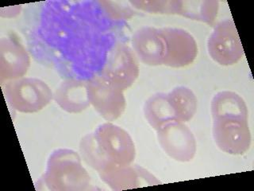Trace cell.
<instances>
[{
  "label": "cell",
  "mask_w": 254,
  "mask_h": 191,
  "mask_svg": "<svg viewBox=\"0 0 254 191\" xmlns=\"http://www.w3.org/2000/svg\"><path fill=\"white\" fill-rule=\"evenodd\" d=\"M159 144L169 157L176 161L188 163L196 154L197 143L191 130L182 122H169L157 131Z\"/></svg>",
  "instance_id": "cell-6"
},
{
  "label": "cell",
  "mask_w": 254,
  "mask_h": 191,
  "mask_svg": "<svg viewBox=\"0 0 254 191\" xmlns=\"http://www.w3.org/2000/svg\"><path fill=\"white\" fill-rule=\"evenodd\" d=\"M79 152L83 161L98 173L112 163L99 147L94 132L82 138L79 143Z\"/></svg>",
  "instance_id": "cell-16"
},
{
  "label": "cell",
  "mask_w": 254,
  "mask_h": 191,
  "mask_svg": "<svg viewBox=\"0 0 254 191\" xmlns=\"http://www.w3.org/2000/svg\"><path fill=\"white\" fill-rule=\"evenodd\" d=\"M218 8V1H202L200 6L194 8V10H191L187 17L211 25L217 18Z\"/></svg>",
  "instance_id": "cell-18"
},
{
  "label": "cell",
  "mask_w": 254,
  "mask_h": 191,
  "mask_svg": "<svg viewBox=\"0 0 254 191\" xmlns=\"http://www.w3.org/2000/svg\"><path fill=\"white\" fill-rule=\"evenodd\" d=\"M21 6H10V7L2 8L1 9V16L5 18H12L20 14Z\"/></svg>",
  "instance_id": "cell-19"
},
{
  "label": "cell",
  "mask_w": 254,
  "mask_h": 191,
  "mask_svg": "<svg viewBox=\"0 0 254 191\" xmlns=\"http://www.w3.org/2000/svg\"><path fill=\"white\" fill-rule=\"evenodd\" d=\"M143 111L147 122L156 131L165 123L177 121L168 94L157 93L150 96L144 104Z\"/></svg>",
  "instance_id": "cell-14"
},
{
  "label": "cell",
  "mask_w": 254,
  "mask_h": 191,
  "mask_svg": "<svg viewBox=\"0 0 254 191\" xmlns=\"http://www.w3.org/2000/svg\"><path fill=\"white\" fill-rule=\"evenodd\" d=\"M212 134L217 147L225 153L242 155L250 150L252 136L249 114H226L212 117Z\"/></svg>",
  "instance_id": "cell-2"
},
{
  "label": "cell",
  "mask_w": 254,
  "mask_h": 191,
  "mask_svg": "<svg viewBox=\"0 0 254 191\" xmlns=\"http://www.w3.org/2000/svg\"><path fill=\"white\" fill-rule=\"evenodd\" d=\"M171 104L174 110L177 121L187 123L196 113V96L192 90L185 86H178L168 94Z\"/></svg>",
  "instance_id": "cell-15"
},
{
  "label": "cell",
  "mask_w": 254,
  "mask_h": 191,
  "mask_svg": "<svg viewBox=\"0 0 254 191\" xmlns=\"http://www.w3.org/2000/svg\"><path fill=\"white\" fill-rule=\"evenodd\" d=\"M48 189L53 191H87L91 177L73 150L58 149L50 155L44 175Z\"/></svg>",
  "instance_id": "cell-1"
},
{
  "label": "cell",
  "mask_w": 254,
  "mask_h": 191,
  "mask_svg": "<svg viewBox=\"0 0 254 191\" xmlns=\"http://www.w3.org/2000/svg\"><path fill=\"white\" fill-rule=\"evenodd\" d=\"M139 73L138 61L133 50L119 44L110 54L101 76L113 86L125 91L133 86Z\"/></svg>",
  "instance_id": "cell-8"
},
{
  "label": "cell",
  "mask_w": 254,
  "mask_h": 191,
  "mask_svg": "<svg viewBox=\"0 0 254 191\" xmlns=\"http://www.w3.org/2000/svg\"><path fill=\"white\" fill-rule=\"evenodd\" d=\"M99 147L110 161L118 165H130L136 158V147L129 134L113 123H105L95 132Z\"/></svg>",
  "instance_id": "cell-5"
},
{
  "label": "cell",
  "mask_w": 254,
  "mask_h": 191,
  "mask_svg": "<svg viewBox=\"0 0 254 191\" xmlns=\"http://www.w3.org/2000/svg\"><path fill=\"white\" fill-rule=\"evenodd\" d=\"M207 50L220 66H233L242 59L244 49L232 19L222 20L214 26L207 41Z\"/></svg>",
  "instance_id": "cell-4"
},
{
  "label": "cell",
  "mask_w": 254,
  "mask_h": 191,
  "mask_svg": "<svg viewBox=\"0 0 254 191\" xmlns=\"http://www.w3.org/2000/svg\"><path fill=\"white\" fill-rule=\"evenodd\" d=\"M30 66V55L26 48L12 37L0 40V79L1 82L24 78Z\"/></svg>",
  "instance_id": "cell-11"
},
{
  "label": "cell",
  "mask_w": 254,
  "mask_h": 191,
  "mask_svg": "<svg viewBox=\"0 0 254 191\" xmlns=\"http://www.w3.org/2000/svg\"><path fill=\"white\" fill-rule=\"evenodd\" d=\"M132 46L137 60L146 66H162L165 57V42L160 29L144 26L132 37Z\"/></svg>",
  "instance_id": "cell-12"
},
{
  "label": "cell",
  "mask_w": 254,
  "mask_h": 191,
  "mask_svg": "<svg viewBox=\"0 0 254 191\" xmlns=\"http://www.w3.org/2000/svg\"><path fill=\"white\" fill-rule=\"evenodd\" d=\"M160 30L165 42L163 65L179 69L192 64L198 55V46L194 37L181 28L164 27Z\"/></svg>",
  "instance_id": "cell-9"
},
{
  "label": "cell",
  "mask_w": 254,
  "mask_h": 191,
  "mask_svg": "<svg viewBox=\"0 0 254 191\" xmlns=\"http://www.w3.org/2000/svg\"><path fill=\"white\" fill-rule=\"evenodd\" d=\"M87 93L91 105L108 122L121 117L127 107L124 91L99 76L87 82Z\"/></svg>",
  "instance_id": "cell-7"
},
{
  "label": "cell",
  "mask_w": 254,
  "mask_h": 191,
  "mask_svg": "<svg viewBox=\"0 0 254 191\" xmlns=\"http://www.w3.org/2000/svg\"><path fill=\"white\" fill-rule=\"evenodd\" d=\"M54 99L67 113H81L91 106L87 93V82L75 79L64 81L54 92Z\"/></svg>",
  "instance_id": "cell-13"
},
{
  "label": "cell",
  "mask_w": 254,
  "mask_h": 191,
  "mask_svg": "<svg viewBox=\"0 0 254 191\" xmlns=\"http://www.w3.org/2000/svg\"><path fill=\"white\" fill-rule=\"evenodd\" d=\"M4 94L13 109L26 114L38 112L54 99L50 86L34 78H22L6 82Z\"/></svg>",
  "instance_id": "cell-3"
},
{
  "label": "cell",
  "mask_w": 254,
  "mask_h": 191,
  "mask_svg": "<svg viewBox=\"0 0 254 191\" xmlns=\"http://www.w3.org/2000/svg\"><path fill=\"white\" fill-rule=\"evenodd\" d=\"M99 175L102 181L113 191H126L161 183L149 171L132 164L122 166L112 163Z\"/></svg>",
  "instance_id": "cell-10"
},
{
  "label": "cell",
  "mask_w": 254,
  "mask_h": 191,
  "mask_svg": "<svg viewBox=\"0 0 254 191\" xmlns=\"http://www.w3.org/2000/svg\"><path fill=\"white\" fill-rule=\"evenodd\" d=\"M134 7L154 14H182L183 1H130Z\"/></svg>",
  "instance_id": "cell-17"
}]
</instances>
